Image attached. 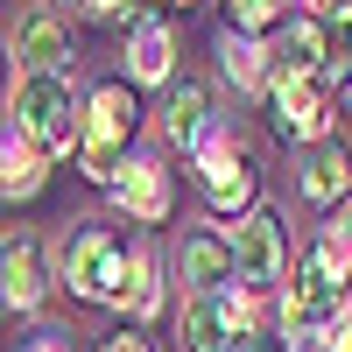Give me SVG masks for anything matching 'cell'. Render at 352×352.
<instances>
[{"instance_id":"1","label":"cell","mask_w":352,"mask_h":352,"mask_svg":"<svg viewBox=\"0 0 352 352\" xmlns=\"http://www.w3.org/2000/svg\"><path fill=\"white\" fill-rule=\"evenodd\" d=\"M14 127H21V141H36L43 155L85 148V120H78L71 85L56 78V71H28V78H21V92H14Z\"/></svg>"},{"instance_id":"2","label":"cell","mask_w":352,"mask_h":352,"mask_svg":"<svg viewBox=\"0 0 352 352\" xmlns=\"http://www.w3.org/2000/svg\"><path fill=\"white\" fill-rule=\"evenodd\" d=\"M92 120H85V148H78V162H85V176L92 184H113L120 190V176H127V134H134V92L120 78L113 85H99L92 92Z\"/></svg>"},{"instance_id":"3","label":"cell","mask_w":352,"mask_h":352,"mask_svg":"<svg viewBox=\"0 0 352 352\" xmlns=\"http://www.w3.org/2000/svg\"><path fill=\"white\" fill-rule=\"evenodd\" d=\"M127 275H134V254L113 240V226H85L64 247V282L78 289V296H92V303H120Z\"/></svg>"},{"instance_id":"4","label":"cell","mask_w":352,"mask_h":352,"mask_svg":"<svg viewBox=\"0 0 352 352\" xmlns=\"http://www.w3.org/2000/svg\"><path fill=\"white\" fill-rule=\"evenodd\" d=\"M338 303H345V275H338V261H331L324 247H310V254L296 261V282H289L282 324L296 331V338H310V331H324L331 317H338Z\"/></svg>"},{"instance_id":"5","label":"cell","mask_w":352,"mask_h":352,"mask_svg":"<svg viewBox=\"0 0 352 352\" xmlns=\"http://www.w3.org/2000/svg\"><path fill=\"white\" fill-rule=\"evenodd\" d=\"M232 261H240V289H268V282L282 275V261H289L282 219H275V212H247L240 232H232Z\"/></svg>"},{"instance_id":"6","label":"cell","mask_w":352,"mask_h":352,"mask_svg":"<svg viewBox=\"0 0 352 352\" xmlns=\"http://www.w3.org/2000/svg\"><path fill=\"white\" fill-rule=\"evenodd\" d=\"M275 127L289 141H324L331 134V99L317 78H296V85H275Z\"/></svg>"},{"instance_id":"7","label":"cell","mask_w":352,"mask_h":352,"mask_svg":"<svg viewBox=\"0 0 352 352\" xmlns=\"http://www.w3.org/2000/svg\"><path fill=\"white\" fill-rule=\"evenodd\" d=\"M176 268H184L190 296H219V289L240 275V261H232V247L219 240V232H190V240H184V254H176Z\"/></svg>"},{"instance_id":"8","label":"cell","mask_w":352,"mask_h":352,"mask_svg":"<svg viewBox=\"0 0 352 352\" xmlns=\"http://www.w3.org/2000/svg\"><path fill=\"white\" fill-rule=\"evenodd\" d=\"M204 197H212V212H240L254 197V162L232 148V141H212V148H204Z\"/></svg>"},{"instance_id":"9","label":"cell","mask_w":352,"mask_h":352,"mask_svg":"<svg viewBox=\"0 0 352 352\" xmlns=\"http://www.w3.org/2000/svg\"><path fill=\"white\" fill-rule=\"evenodd\" d=\"M268 71H275V85H296V78H324V28H317V21L289 28V36L268 50Z\"/></svg>"},{"instance_id":"10","label":"cell","mask_w":352,"mask_h":352,"mask_svg":"<svg viewBox=\"0 0 352 352\" xmlns=\"http://www.w3.org/2000/svg\"><path fill=\"white\" fill-rule=\"evenodd\" d=\"M120 204H127V219L162 226V219H169V169H162V162H127V176H120Z\"/></svg>"},{"instance_id":"11","label":"cell","mask_w":352,"mask_h":352,"mask_svg":"<svg viewBox=\"0 0 352 352\" xmlns=\"http://www.w3.org/2000/svg\"><path fill=\"white\" fill-rule=\"evenodd\" d=\"M0 289H8V310H36V303H43V247H36V240H8Z\"/></svg>"},{"instance_id":"12","label":"cell","mask_w":352,"mask_h":352,"mask_svg":"<svg viewBox=\"0 0 352 352\" xmlns=\"http://www.w3.org/2000/svg\"><path fill=\"white\" fill-rule=\"evenodd\" d=\"M184 352H232V310H226V296H190L184 303Z\"/></svg>"},{"instance_id":"13","label":"cell","mask_w":352,"mask_h":352,"mask_svg":"<svg viewBox=\"0 0 352 352\" xmlns=\"http://www.w3.org/2000/svg\"><path fill=\"white\" fill-rule=\"evenodd\" d=\"M127 56H134V78H141V85H162L176 43H169V28H162L155 14H134V28H127Z\"/></svg>"},{"instance_id":"14","label":"cell","mask_w":352,"mask_h":352,"mask_svg":"<svg viewBox=\"0 0 352 352\" xmlns=\"http://www.w3.org/2000/svg\"><path fill=\"white\" fill-rule=\"evenodd\" d=\"M303 190H310V204H338V197L352 190V155L338 148V141H324V148H317V162H310V176H303Z\"/></svg>"},{"instance_id":"15","label":"cell","mask_w":352,"mask_h":352,"mask_svg":"<svg viewBox=\"0 0 352 352\" xmlns=\"http://www.w3.org/2000/svg\"><path fill=\"white\" fill-rule=\"evenodd\" d=\"M0 184H8V197H28L43 184V148H36V141L8 134V148H0Z\"/></svg>"},{"instance_id":"16","label":"cell","mask_w":352,"mask_h":352,"mask_svg":"<svg viewBox=\"0 0 352 352\" xmlns=\"http://www.w3.org/2000/svg\"><path fill=\"white\" fill-rule=\"evenodd\" d=\"M21 56H28V71H56L64 64V28H56V14L21 21Z\"/></svg>"},{"instance_id":"17","label":"cell","mask_w":352,"mask_h":352,"mask_svg":"<svg viewBox=\"0 0 352 352\" xmlns=\"http://www.w3.org/2000/svg\"><path fill=\"white\" fill-rule=\"evenodd\" d=\"M169 141H184V148H197L204 141V85H184V92L169 99Z\"/></svg>"},{"instance_id":"18","label":"cell","mask_w":352,"mask_h":352,"mask_svg":"<svg viewBox=\"0 0 352 352\" xmlns=\"http://www.w3.org/2000/svg\"><path fill=\"white\" fill-rule=\"evenodd\" d=\"M219 56H226V78L240 85V92H247V85H275V71L261 64V56H268V50H254L247 36H226V50H219Z\"/></svg>"},{"instance_id":"19","label":"cell","mask_w":352,"mask_h":352,"mask_svg":"<svg viewBox=\"0 0 352 352\" xmlns=\"http://www.w3.org/2000/svg\"><path fill=\"white\" fill-rule=\"evenodd\" d=\"M324 78L352 85V14H331V28H324Z\"/></svg>"},{"instance_id":"20","label":"cell","mask_w":352,"mask_h":352,"mask_svg":"<svg viewBox=\"0 0 352 352\" xmlns=\"http://www.w3.org/2000/svg\"><path fill=\"white\" fill-rule=\"evenodd\" d=\"M120 303H134V317H148L155 303H162V289H155V261L148 254H134V275H127V296Z\"/></svg>"},{"instance_id":"21","label":"cell","mask_w":352,"mask_h":352,"mask_svg":"<svg viewBox=\"0 0 352 352\" xmlns=\"http://www.w3.org/2000/svg\"><path fill=\"white\" fill-rule=\"evenodd\" d=\"M226 8H232V21H240V28H268L289 0H226Z\"/></svg>"},{"instance_id":"22","label":"cell","mask_w":352,"mask_h":352,"mask_svg":"<svg viewBox=\"0 0 352 352\" xmlns=\"http://www.w3.org/2000/svg\"><path fill=\"white\" fill-rule=\"evenodd\" d=\"M324 352H352V317H338V324H331V338H324Z\"/></svg>"},{"instance_id":"23","label":"cell","mask_w":352,"mask_h":352,"mask_svg":"<svg viewBox=\"0 0 352 352\" xmlns=\"http://www.w3.org/2000/svg\"><path fill=\"white\" fill-rule=\"evenodd\" d=\"M99 352H148V338H134V331H120V338H106Z\"/></svg>"},{"instance_id":"24","label":"cell","mask_w":352,"mask_h":352,"mask_svg":"<svg viewBox=\"0 0 352 352\" xmlns=\"http://www.w3.org/2000/svg\"><path fill=\"white\" fill-rule=\"evenodd\" d=\"M28 352H64V345H56V338H36V345H28Z\"/></svg>"},{"instance_id":"25","label":"cell","mask_w":352,"mask_h":352,"mask_svg":"<svg viewBox=\"0 0 352 352\" xmlns=\"http://www.w3.org/2000/svg\"><path fill=\"white\" fill-rule=\"evenodd\" d=\"M85 8H99V14H113V8H120V0H85Z\"/></svg>"},{"instance_id":"26","label":"cell","mask_w":352,"mask_h":352,"mask_svg":"<svg viewBox=\"0 0 352 352\" xmlns=\"http://www.w3.org/2000/svg\"><path fill=\"white\" fill-rule=\"evenodd\" d=\"M162 8H190V0H162Z\"/></svg>"},{"instance_id":"27","label":"cell","mask_w":352,"mask_h":352,"mask_svg":"<svg viewBox=\"0 0 352 352\" xmlns=\"http://www.w3.org/2000/svg\"><path fill=\"white\" fill-rule=\"evenodd\" d=\"M56 8H64V0H56Z\"/></svg>"}]
</instances>
